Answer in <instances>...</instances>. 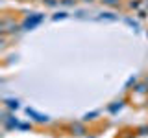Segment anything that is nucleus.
Returning <instances> with one entry per match:
<instances>
[{"label":"nucleus","instance_id":"f257e3e1","mask_svg":"<svg viewBox=\"0 0 148 138\" xmlns=\"http://www.w3.org/2000/svg\"><path fill=\"white\" fill-rule=\"evenodd\" d=\"M28 114L35 116V120H37V122H41V123H46V122H48V116H43V114H37V112H34V110H30V109H28Z\"/></svg>","mask_w":148,"mask_h":138},{"label":"nucleus","instance_id":"f03ea898","mask_svg":"<svg viewBox=\"0 0 148 138\" xmlns=\"http://www.w3.org/2000/svg\"><path fill=\"white\" fill-rule=\"evenodd\" d=\"M72 131H76V135H83V125H80V123H74V125H72Z\"/></svg>","mask_w":148,"mask_h":138},{"label":"nucleus","instance_id":"7ed1b4c3","mask_svg":"<svg viewBox=\"0 0 148 138\" xmlns=\"http://www.w3.org/2000/svg\"><path fill=\"white\" fill-rule=\"evenodd\" d=\"M104 4H108V6H117L119 4V0H102Z\"/></svg>","mask_w":148,"mask_h":138},{"label":"nucleus","instance_id":"20e7f679","mask_svg":"<svg viewBox=\"0 0 148 138\" xmlns=\"http://www.w3.org/2000/svg\"><path fill=\"white\" fill-rule=\"evenodd\" d=\"M8 105H9V107H15V109L18 107V103H17V101H13V99H9V101H8Z\"/></svg>","mask_w":148,"mask_h":138},{"label":"nucleus","instance_id":"39448f33","mask_svg":"<svg viewBox=\"0 0 148 138\" xmlns=\"http://www.w3.org/2000/svg\"><path fill=\"white\" fill-rule=\"evenodd\" d=\"M145 83H146V85H148V76H146V77H145Z\"/></svg>","mask_w":148,"mask_h":138}]
</instances>
